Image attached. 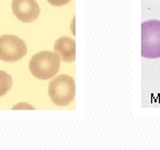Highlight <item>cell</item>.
<instances>
[{"instance_id": "4", "label": "cell", "mask_w": 160, "mask_h": 150, "mask_svg": "<svg viewBox=\"0 0 160 150\" xmlns=\"http://www.w3.org/2000/svg\"><path fill=\"white\" fill-rule=\"evenodd\" d=\"M28 52L26 42L15 35L0 37V60L6 62H16L21 60Z\"/></svg>"}, {"instance_id": "9", "label": "cell", "mask_w": 160, "mask_h": 150, "mask_svg": "<svg viewBox=\"0 0 160 150\" xmlns=\"http://www.w3.org/2000/svg\"><path fill=\"white\" fill-rule=\"evenodd\" d=\"M12 109H35V108H33L32 106L27 105V103H18Z\"/></svg>"}, {"instance_id": "3", "label": "cell", "mask_w": 160, "mask_h": 150, "mask_svg": "<svg viewBox=\"0 0 160 150\" xmlns=\"http://www.w3.org/2000/svg\"><path fill=\"white\" fill-rule=\"evenodd\" d=\"M141 56L160 58V21L148 20L141 25Z\"/></svg>"}, {"instance_id": "2", "label": "cell", "mask_w": 160, "mask_h": 150, "mask_svg": "<svg viewBox=\"0 0 160 150\" xmlns=\"http://www.w3.org/2000/svg\"><path fill=\"white\" fill-rule=\"evenodd\" d=\"M48 95L56 106L65 107L71 103L76 95L73 78L68 75H60L53 78L48 86Z\"/></svg>"}, {"instance_id": "1", "label": "cell", "mask_w": 160, "mask_h": 150, "mask_svg": "<svg viewBox=\"0 0 160 150\" xmlns=\"http://www.w3.org/2000/svg\"><path fill=\"white\" fill-rule=\"evenodd\" d=\"M60 68V58L52 51H40L31 57L29 70L31 75L40 80H48L57 75Z\"/></svg>"}, {"instance_id": "8", "label": "cell", "mask_w": 160, "mask_h": 150, "mask_svg": "<svg viewBox=\"0 0 160 150\" xmlns=\"http://www.w3.org/2000/svg\"><path fill=\"white\" fill-rule=\"evenodd\" d=\"M47 1L51 6H55V7H60V6L67 5L69 1H71V0H47Z\"/></svg>"}, {"instance_id": "5", "label": "cell", "mask_w": 160, "mask_h": 150, "mask_svg": "<svg viewBox=\"0 0 160 150\" xmlns=\"http://www.w3.org/2000/svg\"><path fill=\"white\" fill-rule=\"evenodd\" d=\"M11 10L19 21L35 22L40 13V7L36 0H12Z\"/></svg>"}, {"instance_id": "6", "label": "cell", "mask_w": 160, "mask_h": 150, "mask_svg": "<svg viewBox=\"0 0 160 150\" xmlns=\"http://www.w3.org/2000/svg\"><path fill=\"white\" fill-rule=\"evenodd\" d=\"M55 52L63 62H73L76 59V41L70 37H61L55 42Z\"/></svg>"}, {"instance_id": "7", "label": "cell", "mask_w": 160, "mask_h": 150, "mask_svg": "<svg viewBox=\"0 0 160 150\" xmlns=\"http://www.w3.org/2000/svg\"><path fill=\"white\" fill-rule=\"evenodd\" d=\"M12 87V77L8 72L0 70V97L5 96Z\"/></svg>"}]
</instances>
